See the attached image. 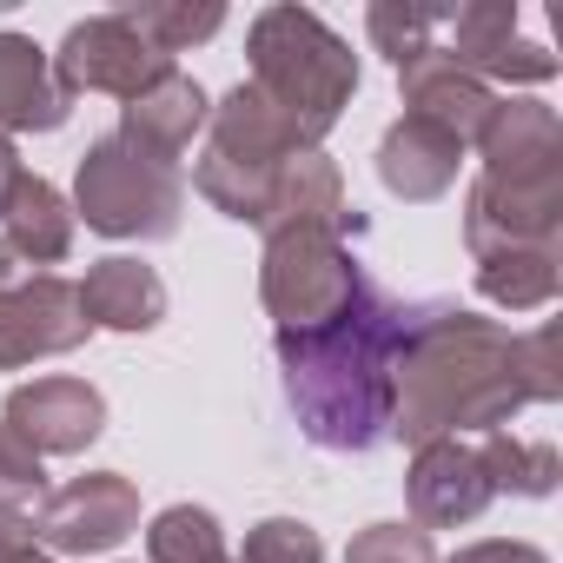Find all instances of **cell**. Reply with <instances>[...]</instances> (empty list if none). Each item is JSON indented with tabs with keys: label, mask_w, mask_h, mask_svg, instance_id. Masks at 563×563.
Returning a JSON list of instances; mask_svg holds the SVG:
<instances>
[{
	"label": "cell",
	"mask_w": 563,
	"mask_h": 563,
	"mask_svg": "<svg viewBox=\"0 0 563 563\" xmlns=\"http://www.w3.org/2000/svg\"><path fill=\"white\" fill-rule=\"evenodd\" d=\"M418 306H398L385 286L352 292V306L312 332H278V372L299 411V431L319 451L365 457L391 438V365Z\"/></svg>",
	"instance_id": "obj_1"
},
{
	"label": "cell",
	"mask_w": 563,
	"mask_h": 563,
	"mask_svg": "<svg viewBox=\"0 0 563 563\" xmlns=\"http://www.w3.org/2000/svg\"><path fill=\"white\" fill-rule=\"evenodd\" d=\"M299 153H312V146H299L292 126L239 80V87L212 107V120H206V153H199V166H192V186H199V199L219 206L225 219L265 225L272 179H278V166L299 159Z\"/></svg>",
	"instance_id": "obj_4"
},
{
	"label": "cell",
	"mask_w": 563,
	"mask_h": 563,
	"mask_svg": "<svg viewBox=\"0 0 563 563\" xmlns=\"http://www.w3.org/2000/svg\"><path fill=\"white\" fill-rule=\"evenodd\" d=\"M146 556L153 563H219L225 556V530L206 504H173L146 523Z\"/></svg>",
	"instance_id": "obj_24"
},
{
	"label": "cell",
	"mask_w": 563,
	"mask_h": 563,
	"mask_svg": "<svg viewBox=\"0 0 563 563\" xmlns=\"http://www.w3.org/2000/svg\"><path fill=\"white\" fill-rule=\"evenodd\" d=\"M212 120V100H206V87L192 80V74H166V80H153L140 100H126L120 107V140L133 146V153H146V159H159V166H179V153L199 140V126Z\"/></svg>",
	"instance_id": "obj_15"
},
{
	"label": "cell",
	"mask_w": 563,
	"mask_h": 563,
	"mask_svg": "<svg viewBox=\"0 0 563 563\" xmlns=\"http://www.w3.org/2000/svg\"><path fill=\"white\" fill-rule=\"evenodd\" d=\"M80 312L93 332H153L166 319V278L146 258H100L80 278Z\"/></svg>",
	"instance_id": "obj_19"
},
{
	"label": "cell",
	"mask_w": 563,
	"mask_h": 563,
	"mask_svg": "<svg viewBox=\"0 0 563 563\" xmlns=\"http://www.w3.org/2000/svg\"><path fill=\"white\" fill-rule=\"evenodd\" d=\"M457 166H464V146L444 133V126H431V120H391L385 126V140H378V179H385V192L391 199H405V206H431V199H444L451 186H457Z\"/></svg>",
	"instance_id": "obj_16"
},
{
	"label": "cell",
	"mask_w": 563,
	"mask_h": 563,
	"mask_svg": "<svg viewBox=\"0 0 563 563\" xmlns=\"http://www.w3.org/2000/svg\"><path fill=\"white\" fill-rule=\"evenodd\" d=\"M74 113V93L54 80V60L27 41V34H8L0 27V133H54L67 126Z\"/></svg>",
	"instance_id": "obj_18"
},
{
	"label": "cell",
	"mask_w": 563,
	"mask_h": 563,
	"mask_svg": "<svg viewBox=\"0 0 563 563\" xmlns=\"http://www.w3.org/2000/svg\"><path fill=\"white\" fill-rule=\"evenodd\" d=\"M563 239V166L537 173H484L464 199V245L471 258L510 245H556Z\"/></svg>",
	"instance_id": "obj_7"
},
{
	"label": "cell",
	"mask_w": 563,
	"mask_h": 563,
	"mask_svg": "<svg viewBox=\"0 0 563 563\" xmlns=\"http://www.w3.org/2000/svg\"><path fill=\"white\" fill-rule=\"evenodd\" d=\"M484 173H537V166H563V120L543 100H497L484 133H477Z\"/></svg>",
	"instance_id": "obj_20"
},
{
	"label": "cell",
	"mask_w": 563,
	"mask_h": 563,
	"mask_svg": "<svg viewBox=\"0 0 563 563\" xmlns=\"http://www.w3.org/2000/svg\"><path fill=\"white\" fill-rule=\"evenodd\" d=\"M245 60H252L245 87L292 126L299 146L319 153L358 93V54L312 8H258L245 27Z\"/></svg>",
	"instance_id": "obj_3"
},
{
	"label": "cell",
	"mask_w": 563,
	"mask_h": 563,
	"mask_svg": "<svg viewBox=\"0 0 563 563\" xmlns=\"http://www.w3.org/2000/svg\"><path fill=\"white\" fill-rule=\"evenodd\" d=\"M451 27V60L464 74H477L484 87L504 80V87H543L556 80V54L543 41H523L517 34V0H471V8L444 14Z\"/></svg>",
	"instance_id": "obj_11"
},
{
	"label": "cell",
	"mask_w": 563,
	"mask_h": 563,
	"mask_svg": "<svg viewBox=\"0 0 563 563\" xmlns=\"http://www.w3.org/2000/svg\"><path fill=\"white\" fill-rule=\"evenodd\" d=\"M398 93H405V113H411V120L444 126L457 146H471V140L484 133L490 107H497V93H490L477 74H464L438 41H431L418 60H405V67H398Z\"/></svg>",
	"instance_id": "obj_14"
},
{
	"label": "cell",
	"mask_w": 563,
	"mask_h": 563,
	"mask_svg": "<svg viewBox=\"0 0 563 563\" xmlns=\"http://www.w3.org/2000/svg\"><path fill=\"white\" fill-rule=\"evenodd\" d=\"M451 563H550L537 543H517V537H490V543H464Z\"/></svg>",
	"instance_id": "obj_32"
},
{
	"label": "cell",
	"mask_w": 563,
	"mask_h": 563,
	"mask_svg": "<svg viewBox=\"0 0 563 563\" xmlns=\"http://www.w3.org/2000/svg\"><path fill=\"white\" fill-rule=\"evenodd\" d=\"M54 60V80L80 100V93H113V100H140L153 80L173 74V60L126 21V14H93V21H74L60 54Z\"/></svg>",
	"instance_id": "obj_8"
},
{
	"label": "cell",
	"mask_w": 563,
	"mask_h": 563,
	"mask_svg": "<svg viewBox=\"0 0 563 563\" xmlns=\"http://www.w3.org/2000/svg\"><path fill=\"white\" fill-rule=\"evenodd\" d=\"M166 60L173 54H186V47H199V41H212L219 27H225V8H219V0H199V8H192V0H179V8H173V0H146V8H120Z\"/></svg>",
	"instance_id": "obj_25"
},
{
	"label": "cell",
	"mask_w": 563,
	"mask_h": 563,
	"mask_svg": "<svg viewBox=\"0 0 563 563\" xmlns=\"http://www.w3.org/2000/svg\"><path fill=\"white\" fill-rule=\"evenodd\" d=\"M27 179V166H21V153H14V140L0 133V212H8V199H14V186Z\"/></svg>",
	"instance_id": "obj_33"
},
{
	"label": "cell",
	"mask_w": 563,
	"mask_h": 563,
	"mask_svg": "<svg viewBox=\"0 0 563 563\" xmlns=\"http://www.w3.org/2000/svg\"><path fill=\"white\" fill-rule=\"evenodd\" d=\"M438 27H444V8H418V0H372V8H365V34H372V47L391 67L418 60Z\"/></svg>",
	"instance_id": "obj_26"
},
{
	"label": "cell",
	"mask_w": 563,
	"mask_h": 563,
	"mask_svg": "<svg viewBox=\"0 0 563 563\" xmlns=\"http://www.w3.org/2000/svg\"><path fill=\"white\" fill-rule=\"evenodd\" d=\"M292 225H312V232H339V239H358L365 219L352 212L345 199V179L325 153H299L278 166L272 179V206H265V225L258 232H292Z\"/></svg>",
	"instance_id": "obj_17"
},
{
	"label": "cell",
	"mask_w": 563,
	"mask_h": 563,
	"mask_svg": "<svg viewBox=\"0 0 563 563\" xmlns=\"http://www.w3.org/2000/svg\"><path fill=\"white\" fill-rule=\"evenodd\" d=\"M563 286V252L556 245H510L477 258V292L504 312H543Z\"/></svg>",
	"instance_id": "obj_22"
},
{
	"label": "cell",
	"mask_w": 563,
	"mask_h": 563,
	"mask_svg": "<svg viewBox=\"0 0 563 563\" xmlns=\"http://www.w3.org/2000/svg\"><path fill=\"white\" fill-rule=\"evenodd\" d=\"M74 232H80L74 206H67L60 186H47L41 173H27V179L14 186L8 212H0V239H8L27 265H60V258L74 252Z\"/></svg>",
	"instance_id": "obj_21"
},
{
	"label": "cell",
	"mask_w": 563,
	"mask_h": 563,
	"mask_svg": "<svg viewBox=\"0 0 563 563\" xmlns=\"http://www.w3.org/2000/svg\"><path fill=\"white\" fill-rule=\"evenodd\" d=\"M239 563H325V537L306 517H265L245 530Z\"/></svg>",
	"instance_id": "obj_27"
},
{
	"label": "cell",
	"mask_w": 563,
	"mask_h": 563,
	"mask_svg": "<svg viewBox=\"0 0 563 563\" xmlns=\"http://www.w3.org/2000/svg\"><path fill=\"white\" fill-rule=\"evenodd\" d=\"M21 563H54V556H41V550H34V556H21Z\"/></svg>",
	"instance_id": "obj_35"
},
{
	"label": "cell",
	"mask_w": 563,
	"mask_h": 563,
	"mask_svg": "<svg viewBox=\"0 0 563 563\" xmlns=\"http://www.w3.org/2000/svg\"><path fill=\"white\" fill-rule=\"evenodd\" d=\"M47 490V464L41 451L0 418V504H21V497H41Z\"/></svg>",
	"instance_id": "obj_30"
},
{
	"label": "cell",
	"mask_w": 563,
	"mask_h": 563,
	"mask_svg": "<svg viewBox=\"0 0 563 563\" xmlns=\"http://www.w3.org/2000/svg\"><path fill=\"white\" fill-rule=\"evenodd\" d=\"M405 497H411L418 530H457V523H477L497 490H490V477H484L477 444L438 438V444H418V457H411V471H405Z\"/></svg>",
	"instance_id": "obj_13"
},
{
	"label": "cell",
	"mask_w": 563,
	"mask_h": 563,
	"mask_svg": "<svg viewBox=\"0 0 563 563\" xmlns=\"http://www.w3.org/2000/svg\"><path fill=\"white\" fill-rule=\"evenodd\" d=\"M21 278H34V265H27V258H21V252L8 245V239H0V292H14Z\"/></svg>",
	"instance_id": "obj_34"
},
{
	"label": "cell",
	"mask_w": 563,
	"mask_h": 563,
	"mask_svg": "<svg viewBox=\"0 0 563 563\" xmlns=\"http://www.w3.org/2000/svg\"><path fill=\"white\" fill-rule=\"evenodd\" d=\"M0 418H8L41 457H80L107 431V398L87 378H34V385L8 391Z\"/></svg>",
	"instance_id": "obj_12"
},
{
	"label": "cell",
	"mask_w": 563,
	"mask_h": 563,
	"mask_svg": "<svg viewBox=\"0 0 563 563\" xmlns=\"http://www.w3.org/2000/svg\"><path fill=\"white\" fill-rule=\"evenodd\" d=\"M179 212H186L179 166L133 153L120 133H100L80 153L74 219H87V232H100V239H173Z\"/></svg>",
	"instance_id": "obj_5"
},
{
	"label": "cell",
	"mask_w": 563,
	"mask_h": 563,
	"mask_svg": "<svg viewBox=\"0 0 563 563\" xmlns=\"http://www.w3.org/2000/svg\"><path fill=\"white\" fill-rule=\"evenodd\" d=\"M219 563H225V556H219Z\"/></svg>",
	"instance_id": "obj_36"
},
{
	"label": "cell",
	"mask_w": 563,
	"mask_h": 563,
	"mask_svg": "<svg viewBox=\"0 0 563 563\" xmlns=\"http://www.w3.org/2000/svg\"><path fill=\"white\" fill-rule=\"evenodd\" d=\"M345 563H438V550H431V530L418 523H372L352 537Z\"/></svg>",
	"instance_id": "obj_29"
},
{
	"label": "cell",
	"mask_w": 563,
	"mask_h": 563,
	"mask_svg": "<svg viewBox=\"0 0 563 563\" xmlns=\"http://www.w3.org/2000/svg\"><path fill=\"white\" fill-rule=\"evenodd\" d=\"M358 286H365V265L352 258V245L339 232H312V225L265 232L258 299L278 319V332H312V325L339 319Z\"/></svg>",
	"instance_id": "obj_6"
},
{
	"label": "cell",
	"mask_w": 563,
	"mask_h": 563,
	"mask_svg": "<svg viewBox=\"0 0 563 563\" xmlns=\"http://www.w3.org/2000/svg\"><path fill=\"white\" fill-rule=\"evenodd\" d=\"M93 339L87 312H80V286L60 272H34L14 292H0V372H21L34 358H60L80 352Z\"/></svg>",
	"instance_id": "obj_10"
},
{
	"label": "cell",
	"mask_w": 563,
	"mask_h": 563,
	"mask_svg": "<svg viewBox=\"0 0 563 563\" xmlns=\"http://www.w3.org/2000/svg\"><path fill=\"white\" fill-rule=\"evenodd\" d=\"M133 530H140V490L120 471H87V477L60 484L34 517V537L60 556H100V550L126 543Z\"/></svg>",
	"instance_id": "obj_9"
},
{
	"label": "cell",
	"mask_w": 563,
	"mask_h": 563,
	"mask_svg": "<svg viewBox=\"0 0 563 563\" xmlns=\"http://www.w3.org/2000/svg\"><path fill=\"white\" fill-rule=\"evenodd\" d=\"M517 385L530 405H556L563 398V365H556V325L517 332Z\"/></svg>",
	"instance_id": "obj_28"
},
{
	"label": "cell",
	"mask_w": 563,
	"mask_h": 563,
	"mask_svg": "<svg viewBox=\"0 0 563 563\" xmlns=\"http://www.w3.org/2000/svg\"><path fill=\"white\" fill-rule=\"evenodd\" d=\"M34 550H41L34 517H27L21 504H0V563H21V556H34Z\"/></svg>",
	"instance_id": "obj_31"
},
{
	"label": "cell",
	"mask_w": 563,
	"mask_h": 563,
	"mask_svg": "<svg viewBox=\"0 0 563 563\" xmlns=\"http://www.w3.org/2000/svg\"><path fill=\"white\" fill-rule=\"evenodd\" d=\"M517 332L457 306H418L391 365V431L405 444H438L464 431H504L523 411Z\"/></svg>",
	"instance_id": "obj_2"
},
{
	"label": "cell",
	"mask_w": 563,
	"mask_h": 563,
	"mask_svg": "<svg viewBox=\"0 0 563 563\" xmlns=\"http://www.w3.org/2000/svg\"><path fill=\"white\" fill-rule=\"evenodd\" d=\"M477 457H484V477H490L497 497H504V490H510V497H550L556 477H563L556 444H543V438H517V431H484Z\"/></svg>",
	"instance_id": "obj_23"
}]
</instances>
